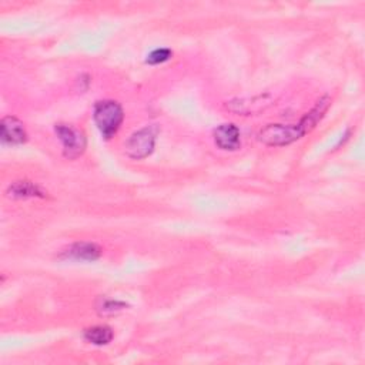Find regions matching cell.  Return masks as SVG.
<instances>
[{"label":"cell","instance_id":"obj_1","mask_svg":"<svg viewBox=\"0 0 365 365\" xmlns=\"http://www.w3.org/2000/svg\"><path fill=\"white\" fill-rule=\"evenodd\" d=\"M331 104V99L328 96L321 97L317 104L309 113H307L297 124L285 126V124H269L262 132L258 133L260 142H263L267 146H287L291 144L296 140L301 139L307 133L314 128L319 121L324 117Z\"/></svg>","mask_w":365,"mask_h":365},{"label":"cell","instance_id":"obj_2","mask_svg":"<svg viewBox=\"0 0 365 365\" xmlns=\"http://www.w3.org/2000/svg\"><path fill=\"white\" fill-rule=\"evenodd\" d=\"M93 117L101 136L109 140L119 132L124 119V113L117 101L100 100L94 104Z\"/></svg>","mask_w":365,"mask_h":365},{"label":"cell","instance_id":"obj_3","mask_svg":"<svg viewBox=\"0 0 365 365\" xmlns=\"http://www.w3.org/2000/svg\"><path fill=\"white\" fill-rule=\"evenodd\" d=\"M158 126H146L139 132L133 133L124 144V151L130 159L142 160L148 158L155 146V139L159 136Z\"/></svg>","mask_w":365,"mask_h":365},{"label":"cell","instance_id":"obj_4","mask_svg":"<svg viewBox=\"0 0 365 365\" xmlns=\"http://www.w3.org/2000/svg\"><path fill=\"white\" fill-rule=\"evenodd\" d=\"M55 132L63 144V155L69 160L79 159L86 151L87 137L83 130L71 124L59 123L55 126Z\"/></svg>","mask_w":365,"mask_h":365},{"label":"cell","instance_id":"obj_5","mask_svg":"<svg viewBox=\"0 0 365 365\" xmlns=\"http://www.w3.org/2000/svg\"><path fill=\"white\" fill-rule=\"evenodd\" d=\"M0 137L5 144H23L28 140L24 124L15 116H6L0 121Z\"/></svg>","mask_w":365,"mask_h":365},{"label":"cell","instance_id":"obj_6","mask_svg":"<svg viewBox=\"0 0 365 365\" xmlns=\"http://www.w3.org/2000/svg\"><path fill=\"white\" fill-rule=\"evenodd\" d=\"M214 142L221 150H237L241 144L240 142V130L236 124L227 123L221 124L214 130Z\"/></svg>","mask_w":365,"mask_h":365},{"label":"cell","instance_id":"obj_7","mask_svg":"<svg viewBox=\"0 0 365 365\" xmlns=\"http://www.w3.org/2000/svg\"><path fill=\"white\" fill-rule=\"evenodd\" d=\"M101 255V248L96 243H74L62 253V258L77 260V262H96Z\"/></svg>","mask_w":365,"mask_h":365},{"label":"cell","instance_id":"obj_8","mask_svg":"<svg viewBox=\"0 0 365 365\" xmlns=\"http://www.w3.org/2000/svg\"><path fill=\"white\" fill-rule=\"evenodd\" d=\"M270 100L267 97H254V99H243V100H232L228 103L230 110L241 113V114H253L257 112H262L269 106Z\"/></svg>","mask_w":365,"mask_h":365},{"label":"cell","instance_id":"obj_9","mask_svg":"<svg viewBox=\"0 0 365 365\" xmlns=\"http://www.w3.org/2000/svg\"><path fill=\"white\" fill-rule=\"evenodd\" d=\"M8 194L13 198H29V197H44V192L28 180L15 181L8 189Z\"/></svg>","mask_w":365,"mask_h":365},{"label":"cell","instance_id":"obj_10","mask_svg":"<svg viewBox=\"0 0 365 365\" xmlns=\"http://www.w3.org/2000/svg\"><path fill=\"white\" fill-rule=\"evenodd\" d=\"M113 337V330L109 325H94L85 330V340L93 346H108Z\"/></svg>","mask_w":365,"mask_h":365},{"label":"cell","instance_id":"obj_11","mask_svg":"<svg viewBox=\"0 0 365 365\" xmlns=\"http://www.w3.org/2000/svg\"><path fill=\"white\" fill-rule=\"evenodd\" d=\"M128 305L123 301L119 300H112V298H101L100 303L97 304V312L100 316H112L117 314V312L126 309Z\"/></svg>","mask_w":365,"mask_h":365},{"label":"cell","instance_id":"obj_12","mask_svg":"<svg viewBox=\"0 0 365 365\" xmlns=\"http://www.w3.org/2000/svg\"><path fill=\"white\" fill-rule=\"evenodd\" d=\"M171 56H173V51L170 49H164V47L163 49H155L147 56L146 62L148 65H160V63L167 62Z\"/></svg>","mask_w":365,"mask_h":365}]
</instances>
